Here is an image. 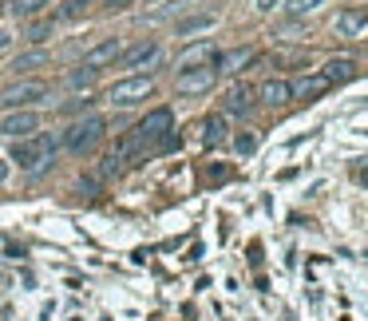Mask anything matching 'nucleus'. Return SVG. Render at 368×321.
Segmentation results:
<instances>
[{
  "label": "nucleus",
  "instance_id": "f257e3e1",
  "mask_svg": "<svg viewBox=\"0 0 368 321\" xmlns=\"http://www.w3.org/2000/svg\"><path fill=\"white\" fill-rule=\"evenodd\" d=\"M103 131H107V119H103V115H88V119L71 123V127L60 135V143L71 151V155H88V151L103 139Z\"/></svg>",
  "mask_w": 368,
  "mask_h": 321
},
{
  "label": "nucleus",
  "instance_id": "f03ea898",
  "mask_svg": "<svg viewBox=\"0 0 368 321\" xmlns=\"http://www.w3.org/2000/svg\"><path fill=\"white\" fill-rule=\"evenodd\" d=\"M52 155H56V139L52 135H28V139H16V147H12V163H20L24 171L48 167Z\"/></svg>",
  "mask_w": 368,
  "mask_h": 321
},
{
  "label": "nucleus",
  "instance_id": "7ed1b4c3",
  "mask_svg": "<svg viewBox=\"0 0 368 321\" xmlns=\"http://www.w3.org/2000/svg\"><path fill=\"white\" fill-rule=\"evenodd\" d=\"M214 80H218L214 60H202V64H190V68H179L174 88H179L182 95H198V91H210V83H214Z\"/></svg>",
  "mask_w": 368,
  "mask_h": 321
},
{
  "label": "nucleus",
  "instance_id": "20e7f679",
  "mask_svg": "<svg viewBox=\"0 0 368 321\" xmlns=\"http://www.w3.org/2000/svg\"><path fill=\"white\" fill-rule=\"evenodd\" d=\"M155 91V80L150 76H127V80H119L115 88H111V103L115 107H135V103H143Z\"/></svg>",
  "mask_w": 368,
  "mask_h": 321
},
{
  "label": "nucleus",
  "instance_id": "39448f33",
  "mask_svg": "<svg viewBox=\"0 0 368 321\" xmlns=\"http://www.w3.org/2000/svg\"><path fill=\"white\" fill-rule=\"evenodd\" d=\"M170 127H174L170 107H155V111H147L143 123L135 127V139H139V147H150V143H159L162 135H170Z\"/></svg>",
  "mask_w": 368,
  "mask_h": 321
},
{
  "label": "nucleus",
  "instance_id": "423d86ee",
  "mask_svg": "<svg viewBox=\"0 0 368 321\" xmlns=\"http://www.w3.org/2000/svg\"><path fill=\"white\" fill-rule=\"evenodd\" d=\"M48 95V83L40 80H20V83H12V88H4V95H0V103L8 111H20V107H32L36 100H44Z\"/></svg>",
  "mask_w": 368,
  "mask_h": 321
},
{
  "label": "nucleus",
  "instance_id": "0eeeda50",
  "mask_svg": "<svg viewBox=\"0 0 368 321\" xmlns=\"http://www.w3.org/2000/svg\"><path fill=\"white\" fill-rule=\"evenodd\" d=\"M40 131V115L32 107H20V111H8L4 119H0V135L4 139H28V135H36Z\"/></svg>",
  "mask_w": 368,
  "mask_h": 321
},
{
  "label": "nucleus",
  "instance_id": "6e6552de",
  "mask_svg": "<svg viewBox=\"0 0 368 321\" xmlns=\"http://www.w3.org/2000/svg\"><path fill=\"white\" fill-rule=\"evenodd\" d=\"M162 56V48H159V40H139V44H131V48H123V56H119V68H127V71H143V68H150V64Z\"/></svg>",
  "mask_w": 368,
  "mask_h": 321
},
{
  "label": "nucleus",
  "instance_id": "1a4fd4ad",
  "mask_svg": "<svg viewBox=\"0 0 368 321\" xmlns=\"http://www.w3.org/2000/svg\"><path fill=\"white\" fill-rule=\"evenodd\" d=\"M325 91H328V80L321 71H309V76H301L297 83H289V95H293V100H305V103L321 100Z\"/></svg>",
  "mask_w": 368,
  "mask_h": 321
},
{
  "label": "nucleus",
  "instance_id": "9d476101",
  "mask_svg": "<svg viewBox=\"0 0 368 321\" xmlns=\"http://www.w3.org/2000/svg\"><path fill=\"white\" fill-rule=\"evenodd\" d=\"M123 56V40H103V44H95V48L83 56V68H91V71H100V68H107V64H115Z\"/></svg>",
  "mask_w": 368,
  "mask_h": 321
},
{
  "label": "nucleus",
  "instance_id": "9b49d317",
  "mask_svg": "<svg viewBox=\"0 0 368 321\" xmlns=\"http://www.w3.org/2000/svg\"><path fill=\"white\" fill-rule=\"evenodd\" d=\"M337 36H368V12H357V8H345L337 12Z\"/></svg>",
  "mask_w": 368,
  "mask_h": 321
},
{
  "label": "nucleus",
  "instance_id": "f8f14e48",
  "mask_svg": "<svg viewBox=\"0 0 368 321\" xmlns=\"http://www.w3.org/2000/svg\"><path fill=\"white\" fill-rule=\"evenodd\" d=\"M254 111V91L242 83V88H230L226 100H222V115H249Z\"/></svg>",
  "mask_w": 368,
  "mask_h": 321
},
{
  "label": "nucleus",
  "instance_id": "ddd939ff",
  "mask_svg": "<svg viewBox=\"0 0 368 321\" xmlns=\"http://www.w3.org/2000/svg\"><path fill=\"white\" fill-rule=\"evenodd\" d=\"M321 76L328 80V88H337V83H348L357 76V60H348V56H337V60H328L321 68Z\"/></svg>",
  "mask_w": 368,
  "mask_h": 321
},
{
  "label": "nucleus",
  "instance_id": "4468645a",
  "mask_svg": "<svg viewBox=\"0 0 368 321\" xmlns=\"http://www.w3.org/2000/svg\"><path fill=\"white\" fill-rule=\"evenodd\" d=\"M258 100L266 103V107H285L293 95H289V83H285V80H266V83L258 88Z\"/></svg>",
  "mask_w": 368,
  "mask_h": 321
},
{
  "label": "nucleus",
  "instance_id": "2eb2a0df",
  "mask_svg": "<svg viewBox=\"0 0 368 321\" xmlns=\"http://www.w3.org/2000/svg\"><path fill=\"white\" fill-rule=\"evenodd\" d=\"M249 60H254L249 48H230V52H222V56H214V68L218 71H238V68H246Z\"/></svg>",
  "mask_w": 368,
  "mask_h": 321
},
{
  "label": "nucleus",
  "instance_id": "dca6fc26",
  "mask_svg": "<svg viewBox=\"0 0 368 321\" xmlns=\"http://www.w3.org/2000/svg\"><path fill=\"white\" fill-rule=\"evenodd\" d=\"M226 131H230V123H226V115H222V111H218V115H210V119H206V131H202L206 147H222V143L230 139Z\"/></svg>",
  "mask_w": 368,
  "mask_h": 321
},
{
  "label": "nucleus",
  "instance_id": "f3484780",
  "mask_svg": "<svg viewBox=\"0 0 368 321\" xmlns=\"http://www.w3.org/2000/svg\"><path fill=\"white\" fill-rule=\"evenodd\" d=\"M210 24H214V12H198V16H186V21H179V36H194V32H206Z\"/></svg>",
  "mask_w": 368,
  "mask_h": 321
},
{
  "label": "nucleus",
  "instance_id": "a211bd4d",
  "mask_svg": "<svg viewBox=\"0 0 368 321\" xmlns=\"http://www.w3.org/2000/svg\"><path fill=\"white\" fill-rule=\"evenodd\" d=\"M48 64V52L44 48H32V52H24V56H16L12 60V71H32V68H44Z\"/></svg>",
  "mask_w": 368,
  "mask_h": 321
},
{
  "label": "nucleus",
  "instance_id": "6ab92c4d",
  "mask_svg": "<svg viewBox=\"0 0 368 321\" xmlns=\"http://www.w3.org/2000/svg\"><path fill=\"white\" fill-rule=\"evenodd\" d=\"M44 4H48V0H12L8 8H12V16L28 21V16H36V12H44Z\"/></svg>",
  "mask_w": 368,
  "mask_h": 321
},
{
  "label": "nucleus",
  "instance_id": "aec40b11",
  "mask_svg": "<svg viewBox=\"0 0 368 321\" xmlns=\"http://www.w3.org/2000/svg\"><path fill=\"white\" fill-rule=\"evenodd\" d=\"M91 0H64L60 8H56V21H76V16H83L88 12Z\"/></svg>",
  "mask_w": 368,
  "mask_h": 321
},
{
  "label": "nucleus",
  "instance_id": "412c9836",
  "mask_svg": "<svg viewBox=\"0 0 368 321\" xmlns=\"http://www.w3.org/2000/svg\"><path fill=\"white\" fill-rule=\"evenodd\" d=\"M321 4H325V0H285L281 8H285L289 16H309V12H317Z\"/></svg>",
  "mask_w": 368,
  "mask_h": 321
},
{
  "label": "nucleus",
  "instance_id": "4be33fe9",
  "mask_svg": "<svg viewBox=\"0 0 368 321\" xmlns=\"http://www.w3.org/2000/svg\"><path fill=\"white\" fill-rule=\"evenodd\" d=\"M234 147H238V155H254L258 135H254V131H238V135H234Z\"/></svg>",
  "mask_w": 368,
  "mask_h": 321
},
{
  "label": "nucleus",
  "instance_id": "5701e85b",
  "mask_svg": "<svg viewBox=\"0 0 368 321\" xmlns=\"http://www.w3.org/2000/svg\"><path fill=\"white\" fill-rule=\"evenodd\" d=\"M95 76H100V71H91V68H80V71H71V88H91V83H95Z\"/></svg>",
  "mask_w": 368,
  "mask_h": 321
},
{
  "label": "nucleus",
  "instance_id": "b1692460",
  "mask_svg": "<svg viewBox=\"0 0 368 321\" xmlns=\"http://www.w3.org/2000/svg\"><path fill=\"white\" fill-rule=\"evenodd\" d=\"M48 32H52V24H48V21H44V24H32V28H28V40H32V44H40L44 36H48Z\"/></svg>",
  "mask_w": 368,
  "mask_h": 321
},
{
  "label": "nucleus",
  "instance_id": "393cba45",
  "mask_svg": "<svg viewBox=\"0 0 368 321\" xmlns=\"http://www.w3.org/2000/svg\"><path fill=\"white\" fill-rule=\"evenodd\" d=\"M91 107V100H71V103H64V115H80V111H88Z\"/></svg>",
  "mask_w": 368,
  "mask_h": 321
},
{
  "label": "nucleus",
  "instance_id": "a878e982",
  "mask_svg": "<svg viewBox=\"0 0 368 321\" xmlns=\"http://www.w3.org/2000/svg\"><path fill=\"white\" fill-rule=\"evenodd\" d=\"M281 4H285V0H258L261 12H273V8H281Z\"/></svg>",
  "mask_w": 368,
  "mask_h": 321
},
{
  "label": "nucleus",
  "instance_id": "bb28decb",
  "mask_svg": "<svg viewBox=\"0 0 368 321\" xmlns=\"http://www.w3.org/2000/svg\"><path fill=\"white\" fill-rule=\"evenodd\" d=\"M210 179H214V182H226L230 171H226V167H214V171H210Z\"/></svg>",
  "mask_w": 368,
  "mask_h": 321
},
{
  "label": "nucleus",
  "instance_id": "cd10ccee",
  "mask_svg": "<svg viewBox=\"0 0 368 321\" xmlns=\"http://www.w3.org/2000/svg\"><path fill=\"white\" fill-rule=\"evenodd\" d=\"M107 8H127V4H135V0H103Z\"/></svg>",
  "mask_w": 368,
  "mask_h": 321
},
{
  "label": "nucleus",
  "instance_id": "c85d7f7f",
  "mask_svg": "<svg viewBox=\"0 0 368 321\" xmlns=\"http://www.w3.org/2000/svg\"><path fill=\"white\" fill-rule=\"evenodd\" d=\"M8 44H12V36H8V32H4V28H0V52L8 48Z\"/></svg>",
  "mask_w": 368,
  "mask_h": 321
},
{
  "label": "nucleus",
  "instance_id": "c756f323",
  "mask_svg": "<svg viewBox=\"0 0 368 321\" xmlns=\"http://www.w3.org/2000/svg\"><path fill=\"white\" fill-rule=\"evenodd\" d=\"M8 179V163H0V182Z\"/></svg>",
  "mask_w": 368,
  "mask_h": 321
},
{
  "label": "nucleus",
  "instance_id": "7c9ffc66",
  "mask_svg": "<svg viewBox=\"0 0 368 321\" xmlns=\"http://www.w3.org/2000/svg\"><path fill=\"white\" fill-rule=\"evenodd\" d=\"M0 4H12V0H0Z\"/></svg>",
  "mask_w": 368,
  "mask_h": 321
}]
</instances>
